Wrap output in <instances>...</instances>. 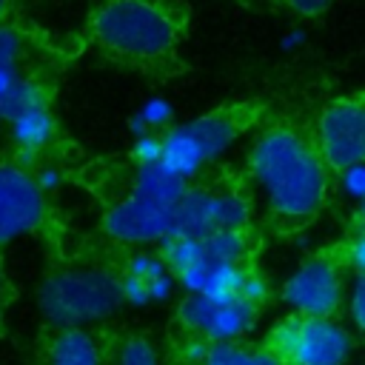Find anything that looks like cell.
<instances>
[{
  "instance_id": "obj_7",
  "label": "cell",
  "mask_w": 365,
  "mask_h": 365,
  "mask_svg": "<svg viewBox=\"0 0 365 365\" xmlns=\"http://www.w3.org/2000/svg\"><path fill=\"white\" fill-rule=\"evenodd\" d=\"M345 279L334 259L308 257L291 268L282 279L279 299L291 314L299 317H336L345 305Z\"/></svg>"
},
{
  "instance_id": "obj_27",
  "label": "cell",
  "mask_w": 365,
  "mask_h": 365,
  "mask_svg": "<svg viewBox=\"0 0 365 365\" xmlns=\"http://www.w3.org/2000/svg\"><path fill=\"white\" fill-rule=\"evenodd\" d=\"M288 3V9H294L297 14H302V17H317V14H322L334 0H285Z\"/></svg>"
},
{
  "instance_id": "obj_31",
  "label": "cell",
  "mask_w": 365,
  "mask_h": 365,
  "mask_svg": "<svg viewBox=\"0 0 365 365\" xmlns=\"http://www.w3.org/2000/svg\"><path fill=\"white\" fill-rule=\"evenodd\" d=\"M6 9H9V0H0V17L6 14Z\"/></svg>"
},
{
  "instance_id": "obj_5",
  "label": "cell",
  "mask_w": 365,
  "mask_h": 365,
  "mask_svg": "<svg viewBox=\"0 0 365 365\" xmlns=\"http://www.w3.org/2000/svg\"><path fill=\"white\" fill-rule=\"evenodd\" d=\"M240 123L234 114L214 111L185 123H171L160 137V160L182 180H194L202 168L222 160L240 140Z\"/></svg>"
},
{
  "instance_id": "obj_23",
  "label": "cell",
  "mask_w": 365,
  "mask_h": 365,
  "mask_svg": "<svg viewBox=\"0 0 365 365\" xmlns=\"http://www.w3.org/2000/svg\"><path fill=\"white\" fill-rule=\"evenodd\" d=\"M237 297H242L245 302L262 308L265 299H268V279H265L259 271H248V268H245L242 282H240V294H237Z\"/></svg>"
},
{
  "instance_id": "obj_30",
  "label": "cell",
  "mask_w": 365,
  "mask_h": 365,
  "mask_svg": "<svg viewBox=\"0 0 365 365\" xmlns=\"http://www.w3.org/2000/svg\"><path fill=\"white\" fill-rule=\"evenodd\" d=\"M356 220H359V225L365 228V200H362V202H356Z\"/></svg>"
},
{
  "instance_id": "obj_18",
  "label": "cell",
  "mask_w": 365,
  "mask_h": 365,
  "mask_svg": "<svg viewBox=\"0 0 365 365\" xmlns=\"http://www.w3.org/2000/svg\"><path fill=\"white\" fill-rule=\"evenodd\" d=\"M202 365H285L268 345L248 348L242 342H211Z\"/></svg>"
},
{
  "instance_id": "obj_25",
  "label": "cell",
  "mask_w": 365,
  "mask_h": 365,
  "mask_svg": "<svg viewBox=\"0 0 365 365\" xmlns=\"http://www.w3.org/2000/svg\"><path fill=\"white\" fill-rule=\"evenodd\" d=\"M348 265H351L354 277L365 279V228H359L348 245Z\"/></svg>"
},
{
  "instance_id": "obj_2",
  "label": "cell",
  "mask_w": 365,
  "mask_h": 365,
  "mask_svg": "<svg viewBox=\"0 0 365 365\" xmlns=\"http://www.w3.org/2000/svg\"><path fill=\"white\" fill-rule=\"evenodd\" d=\"M43 317L57 328H86L111 317L120 305V277L108 268H66L43 279L37 291Z\"/></svg>"
},
{
  "instance_id": "obj_12",
  "label": "cell",
  "mask_w": 365,
  "mask_h": 365,
  "mask_svg": "<svg viewBox=\"0 0 365 365\" xmlns=\"http://www.w3.org/2000/svg\"><path fill=\"white\" fill-rule=\"evenodd\" d=\"M23 37L11 26H0V120H14L23 108L43 103V88L20 68Z\"/></svg>"
},
{
  "instance_id": "obj_6",
  "label": "cell",
  "mask_w": 365,
  "mask_h": 365,
  "mask_svg": "<svg viewBox=\"0 0 365 365\" xmlns=\"http://www.w3.org/2000/svg\"><path fill=\"white\" fill-rule=\"evenodd\" d=\"M251 202L234 188L188 185L171 208V237H205L211 231H245Z\"/></svg>"
},
{
  "instance_id": "obj_26",
  "label": "cell",
  "mask_w": 365,
  "mask_h": 365,
  "mask_svg": "<svg viewBox=\"0 0 365 365\" xmlns=\"http://www.w3.org/2000/svg\"><path fill=\"white\" fill-rule=\"evenodd\" d=\"M208 339H202V336H197V334H191L185 342H182V362L185 365H202V359H205V354H208Z\"/></svg>"
},
{
  "instance_id": "obj_13",
  "label": "cell",
  "mask_w": 365,
  "mask_h": 365,
  "mask_svg": "<svg viewBox=\"0 0 365 365\" xmlns=\"http://www.w3.org/2000/svg\"><path fill=\"white\" fill-rule=\"evenodd\" d=\"M242 274H245L242 262H217V259L197 257L194 262L174 271V279L185 294L222 299V297H237L240 294Z\"/></svg>"
},
{
  "instance_id": "obj_32",
  "label": "cell",
  "mask_w": 365,
  "mask_h": 365,
  "mask_svg": "<svg viewBox=\"0 0 365 365\" xmlns=\"http://www.w3.org/2000/svg\"><path fill=\"white\" fill-rule=\"evenodd\" d=\"M0 297H3V274H0Z\"/></svg>"
},
{
  "instance_id": "obj_24",
  "label": "cell",
  "mask_w": 365,
  "mask_h": 365,
  "mask_svg": "<svg viewBox=\"0 0 365 365\" xmlns=\"http://www.w3.org/2000/svg\"><path fill=\"white\" fill-rule=\"evenodd\" d=\"M160 148H163V137L160 131H145V134H137L134 143H131V157L140 163H151V160H160Z\"/></svg>"
},
{
  "instance_id": "obj_1",
  "label": "cell",
  "mask_w": 365,
  "mask_h": 365,
  "mask_svg": "<svg viewBox=\"0 0 365 365\" xmlns=\"http://www.w3.org/2000/svg\"><path fill=\"white\" fill-rule=\"evenodd\" d=\"M248 174L262 202L282 220L314 217L322 208L331 182L314 143L285 125L265 128L251 143Z\"/></svg>"
},
{
  "instance_id": "obj_16",
  "label": "cell",
  "mask_w": 365,
  "mask_h": 365,
  "mask_svg": "<svg viewBox=\"0 0 365 365\" xmlns=\"http://www.w3.org/2000/svg\"><path fill=\"white\" fill-rule=\"evenodd\" d=\"M11 128V140L23 154H37L40 148H46L54 137V117L48 111V103H34L29 108H23L14 120H9Z\"/></svg>"
},
{
  "instance_id": "obj_19",
  "label": "cell",
  "mask_w": 365,
  "mask_h": 365,
  "mask_svg": "<svg viewBox=\"0 0 365 365\" xmlns=\"http://www.w3.org/2000/svg\"><path fill=\"white\" fill-rule=\"evenodd\" d=\"M137 117H140V123L145 125V131H165L168 125H171V120H174V106H171V100H165V97H148L137 111H134Z\"/></svg>"
},
{
  "instance_id": "obj_20",
  "label": "cell",
  "mask_w": 365,
  "mask_h": 365,
  "mask_svg": "<svg viewBox=\"0 0 365 365\" xmlns=\"http://www.w3.org/2000/svg\"><path fill=\"white\" fill-rule=\"evenodd\" d=\"M114 365H160L157 348L145 336H128L114 356Z\"/></svg>"
},
{
  "instance_id": "obj_21",
  "label": "cell",
  "mask_w": 365,
  "mask_h": 365,
  "mask_svg": "<svg viewBox=\"0 0 365 365\" xmlns=\"http://www.w3.org/2000/svg\"><path fill=\"white\" fill-rule=\"evenodd\" d=\"M336 174V188L342 191V197H348L351 202H362L365 200V163H354L345 165Z\"/></svg>"
},
{
  "instance_id": "obj_15",
  "label": "cell",
  "mask_w": 365,
  "mask_h": 365,
  "mask_svg": "<svg viewBox=\"0 0 365 365\" xmlns=\"http://www.w3.org/2000/svg\"><path fill=\"white\" fill-rule=\"evenodd\" d=\"M185 188H188V180L177 177L163 160L140 163L137 174H134V185H131L134 194L154 200V202H163V205H174L185 194Z\"/></svg>"
},
{
  "instance_id": "obj_11",
  "label": "cell",
  "mask_w": 365,
  "mask_h": 365,
  "mask_svg": "<svg viewBox=\"0 0 365 365\" xmlns=\"http://www.w3.org/2000/svg\"><path fill=\"white\" fill-rule=\"evenodd\" d=\"M46 214V197L31 174L17 165H0V245L31 234Z\"/></svg>"
},
{
  "instance_id": "obj_14",
  "label": "cell",
  "mask_w": 365,
  "mask_h": 365,
  "mask_svg": "<svg viewBox=\"0 0 365 365\" xmlns=\"http://www.w3.org/2000/svg\"><path fill=\"white\" fill-rule=\"evenodd\" d=\"M125 277L137 279L145 291H148V299L151 305L154 302H168L177 291V279L171 274V268L165 265V259L154 251H134L125 262Z\"/></svg>"
},
{
  "instance_id": "obj_22",
  "label": "cell",
  "mask_w": 365,
  "mask_h": 365,
  "mask_svg": "<svg viewBox=\"0 0 365 365\" xmlns=\"http://www.w3.org/2000/svg\"><path fill=\"white\" fill-rule=\"evenodd\" d=\"M345 308H348V328H354L365 339V279L354 277L351 288L345 291Z\"/></svg>"
},
{
  "instance_id": "obj_4",
  "label": "cell",
  "mask_w": 365,
  "mask_h": 365,
  "mask_svg": "<svg viewBox=\"0 0 365 365\" xmlns=\"http://www.w3.org/2000/svg\"><path fill=\"white\" fill-rule=\"evenodd\" d=\"M268 348L285 365H348L356 336L336 317L288 314L268 331Z\"/></svg>"
},
{
  "instance_id": "obj_8",
  "label": "cell",
  "mask_w": 365,
  "mask_h": 365,
  "mask_svg": "<svg viewBox=\"0 0 365 365\" xmlns=\"http://www.w3.org/2000/svg\"><path fill=\"white\" fill-rule=\"evenodd\" d=\"M180 325L208 342H240L257 328L259 308L242 297H200L185 294L177 305Z\"/></svg>"
},
{
  "instance_id": "obj_3",
  "label": "cell",
  "mask_w": 365,
  "mask_h": 365,
  "mask_svg": "<svg viewBox=\"0 0 365 365\" xmlns=\"http://www.w3.org/2000/svg\"><path fill=\"white\" fill-rule=\"evenodd\" d=\"M94 34L114 54L154 60L174 46L177 26L151 0H106L94 14Z\"/></svg>"
},
{
  "instance_id": "obj_29",
  "label": "cell",
  "mask_w": 365,
  "mask_h": 365,
  "mask_svg": "<svg viewBox=\"0 0 365 365\" xmlns=\"http://www.w3.org/2000/svg\"><path fill=\"white\" fill-rule=\"evenodd\" d=\"M60 180H63V177H60V171H57V168H40V171H37V177H34V182L40 185V191H43V194H46V191H51V188H57V185H60Z\"/></svg>"
},
{
  "instance_id": "obj_10",
  "label": "cell",
  "mask_w": 365,
  "mask_h": 365,
  "mask_svg": "<svg viewBox=\"0 0 365 365\" xmlns=\"http://www.w3.org/2000/svg\"><path fill=\"white\" fill-rule=\"evenodd\" d=\"M171 208L131 191L106 211L103 228L123 245H160L171 237Z\"/></svg>"
},
{
  "instance_id": "obj_17",
  "label": "cell",
  "mask_w": 365,
  "mask_h": 365,
  "mask_svg": "<svg viewBox=\"0 0 365 365\" xmlns=\"http://www.w3.org/2000/svg\"><path fill=\"white\" fill-rule=\"evenodd\" d=\"M48 365H103V351L86 328H60L48 348Z\"/></svg>"
},
{
  "instance_id": "obj_9",
  "label": "cell",
  "mask_w": 365,
  "mask_h": 365,
  "mask_svg": "<svg viewBox=\"0 0 365 365\" xmlns=\"http://www.w3.org/2000/svg\"><path fill=\"white\" fill-rule=\"evenodd\" d=\"M314 148L328 171L365 163V100H339L328 106L317 120Z\"/></svg>"
},
{
  "instance_id": "obj_28",
  "label": "cell",
  "mask_w": 365,
  "mask_h": 365,
  "mask_svg": "<svg viewBox=\"0 0 365 365\" xmlns=\"http://www.w3.org/2000/svg\"><path fill=\"white\" fill-rule=\"evenodd\" d=\"M279 46H282V51H297V48H302L305 46V29H288L285 34H282V40H279Z\"/></svg>"
}]
</instances>
